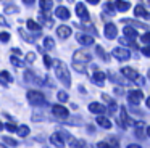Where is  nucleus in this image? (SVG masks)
<instances>
[{"instance_id": "nucleus-32", "label": "nucleus", "mask_w": 150, "mask_h": 148, "mask_svg": "<svg viewBox=\"0 0 150 148\" xmlns=\"http://www.w3.org/2000/svg\"><path fill=\"white\" fill-rule=\"evenodd\" d=\"M79 26H81L82 29H86V31H87L89 34H91V31H92V34H94V35L97 34V29H95V27H94V24H91V23H81Z\"/></svg>"}, {"instance_id": "nucleus-16", "label": "nucleus", "mask_w": 150, "mask_h": 148, "mask_svg": "<svg viewBox=\"0 0 150 148\" xmlns=\"http://www.w3.org/2000/svg\"><path fill=\"white\" fill-rule=\"evenodd\" d=\"M105 79H107V76H105L103 71H95V73L91 76V80L95 84V85H103Z\"/></svg>"}, {"instance_id": "nucleus-53", "label": "nucleus", "mask_w": 150, "mask_h": 148, "mask_svg": "<svg viewBox=\"0 0 150 148\" xmlns=\"http://www.w3.org/2000/svg\"><path fill=\"white\" fill-rule=\"evenodd\" d=\"M86 2H87V3H91V5H97V3L100 2V0H86Z\"/></svg>"}, {"instance_id": "nucleus-3", "label": "nucleus", "mask_w": 150, "mask_h": 148, "mask_svg": "<svg viewBox=\"0 0 150 148\" xmlns=\"http://www.w3.org/2000/svg\"><path fill=\"white\" fill-rule=\"evenodd\" d=\"M91 61V55H89L87 50H78L73 53V63H78V64H87Z\"/></svg>"}, {"instance_id": "nucleus-27", "label": "nucleus", "mask_w": 150, "mask_h": 148, "mask_svg": "<svg viewBox=\"0 0 150 148\" xmlns=\"http://www.w3.org/2000/svg\"><path fill=\"white\" fill-rule=\"evenodd\" d=\"M95 51H97V55H98V56H100L103 61H110V55L105 51L103 47H100V45H95Z\"/></svg>"}, {"instance_id": "nucleus-15", "label": "nucleus", "mask_w": 150, "mask_h": 148, "mask_svg": "<svg viewBox=\"0 0 150 148\" xmlns=\"http://www.w3.org/2000/svg\"><path fill=\"white\" fill-rule=\"evenodd\" d=\"M55 16L60 19H63V21H66V19H69V16H71V13H69V10L66 8V6H57L55 8Z\"/></svg>"}, {"instance_id": "nucleus-47", "label": "nucleus", "mask_w": 150, "mask_h": 148, "mask_svg": "<svg viewBox=\"0 0 150 148\" xmlns=\"http://www.w3.org/2000/svg\"><path fill=\"white\" fill-rule=\"evenodd\" d=\"M134 82H136L137 85H144V84H145V79H144L142 76H137V79L134 80Z\"/></svg>"}, {"instance_id": "nucleus-37", "label": "nucleus", "mask_w": 150, "mask_h": 148, "mask_svg": "<svg viewBox=\"0 0 150 148\" xmlns=\"http://www.w3.org/2000/svg\"><path fill=\"white\" fill-rule=\"evenodd\" d=\"M57 98H58V101H62V103H66L69 100V95L65 92V90H60L58 93H57Z\"/></svg>"}, {"instance_id": "nucleus-2", "label": "nucleus", "mask_w": 150, "mask_h": 148, "mask_svg": "<svg viewBox=\"0 0 150 148\" xmlns=\"http://www.w3.org/2000/svg\"><path fill=\"white\" fill-rule=\"evenodd\" d=\"M26 98L33 106H45L47 105L45 97H44V93L39 92V90H28Z\"/></svg>"}, {"instance_id": "nucleus-45", "label": "nucleus", "mask_w": 150, "mask_h": 148, "mask_svg": "<svg viewBox=\"0 0 150 148\" xmlns=\"http://www.w3.org/2000/svg\"><path fill=\"white\" fill-rule=\"evenodd\" d=\"M140 40H142L144 44H150V32H145V34L140 35Z\"/></svg>"}, {"instance_id": "nucleus-35", "label": "nucleus", "mask_w": 150, "mask_h": 148, "mask_svg": "<svg viewBox=\"0 0 150 148\" xmlns=\"http://www.w3.org/2000/svg\"><path fill=\"white\" fill-rule=\"evenodd\" d=\"M142 125H144V122H137V127H136V130H134V135H136L137 138H144V135H145V132L142 130Z\"/></svg>"}, {"instance_id": "nucleus-50", "label": "nucleus", "mask_w": 150, "mask_h": 148, "mask_svg": "<svg viewBox=\"0 0 150 148\" xmlns=\"http://www.w3.org/2000/svg\"><path fill=\"white\" fill-rule=\"evenodd\" d=\"M0 26H5V27H8V26H10L7 21H5V18H4V16H0Z\"/></svg>"}, {"instance_id": "nucleus-34", "label": "nucleus", "mask_w": 150, "mask_h": 148, "mask_svg": "<svg viewBox=\"0 0 150 148\" xmlns=\"http://www.w3.org/2000/svg\"><path fill=\"white\" fill-rule=\"evenodd\" d=\"M53 47H55V40H53L52 37H45V39H44V48H45V50H52Z\"/></svg>"}, {"instance_id": "nucleus-9", "label": "nucleus", "mask_w": 150, "mask_h": 148, "mask_svg": "<svg viewBox=\"0 0 150 148\" xmlns=\"http://www.w3.org/2000/svg\"><path fill=\"white\" fill-rule=\"evenodd\" d=\"M76 15L82 19V23H89V19H91V15H89L86 5H84V3H81V2L76 5Z\"/></svg>"}, {"instance_id": "nucleus-25", "label": "nucleus", "mask_w": 150, "mask_h": 148, "mask_svg": "<svg viewBox=\"0 0 150 148\" xmlns=\"http://www.w3.org/2000/svg\"><path fill=\"white\" fill-rule=\"evenodd\" d=\"M16 134H18V137H21V138H26L28 135L31 134V129L28 127L26 124H23V125H18V129H16Z\"/></svg>"}, {"instance_id": "nucleus-59", "label": "nucleus", "mask_w": 150, "mask_h": 148, "mask_svg": "<svg viewBox=\"0 0 150 148\" xmlns=\"http://www.w3.org/2000/svg\"><path fill=\"white\" fill-rule=\"evenodd\" d=\"M68 2H74V0H68Z\"/></svg>"}, {"instance_id": "nucleus-51", "label": "nucleus", "mask_w": 150, "mask_h": 148, "mask_svg": "<svg viewBox=\"0 0 150 148\" xmlns=\"http://www.w3.org/2000/svg\"><path fill=\"white\" fill-rule=\"evenodd\" d=\"M142 53L145 55V56H150V47H144L142 48Z\"/></svg>"}, {"instance_id": "nucleus-13", "label": "nucleus", "mask_w": 150, "mask_h": 148, "mask_svg": "<svg viewBox=\"0 0 150 148\" xmlns=\"http://www.w3.org/2000/svg\"><path fill=\"white\" fill-rule=\"evenodd\" d=\"M97 148H120V142L116 140L115 137H110L103 142H98Z\"/></svg>"}, {"instance_id": "nucleus-58", "label": "nucleus", "mask_w": 150, "mask_h": 148, "mask_svg": "<svg viewBox=\"0 0 150 148\" xmlns=\"http://www.w3.org/2000/svg\"><path fill=\"white\" fill-rule=\"evenodd\" d=\"M147 73H149V79H150V69H149V71H147Z\"/></svg>"}, {"instance_id": "nucleus-57", "label": "nucleus", "mask_w": 150, "mask_h": 148, "mask_svg": "<svg viewBox=\"0 0 150 148\" xmlns=\"http://www.w3.org/2000/svg\"><path fill=\"white\" fill-rule=\"evenodd\" d=\"M2 129H4V124H2V122H0V130H2Z\"/></svg>"}, {"instance_id": "nucleus-55", "label": "nucleus", "mask_w": 150, "mask_h": 148, "mask_svg": "<svg viewBox=\"0 0 150 148\" xmlns=\"http://www.w3.org/2000/svg\"><path fill=\"white\" fill-rule=\"evenodd\" d=\"M145 105H147V108H150V97L145 100Z\"/></svg>"}, {"instance_id": "nucleus-38", "label": "nucleus", "mask_w": 150, "mask_h": 148, "mask_svg": "<svg viewBox=\"0 0 150 148\" xmlns=\"http://www.w3.org/2000/svg\"><path fill=\"white\" fill-rule=\"evenodd\" d=\"M2 140H4V143L10 145L11 148L18 147V140H15V138H11V137H2Z\"/></svg>"}, {"instance_id": "nucleus-4", "label": "nucleus", "mask_w": 150, "mask_h": 148, "mask_svg": "<svg viewBox=\"0 0 150 148\" xmlns=\"http://www.w3.org/2000/svg\"><path fill=\"white\" fill-rule=\"evenodd\" d=\"M52 114L55 116V118L65 121V119L69 118V109L65 108L63 105H53V106H52Z\"/></svg>"}, {"instance_id": "nucleus-56", "label": "nucleus", "mask_w": 150, "mask_h": 148, "mask_svg": "<svg viewBox=\"0 0 150 148\" xmlns=\"http://www.w3.org/2000/svg\"><path fill=\"white\" fill-rule=\"evenodd\" d=\"M145 134H147V137H150V127L145 129Z\"/></svg>"}, {"instance_id": "nucleus-12", "label": "nucleus", "mask_w": 150, "mask_h": 148, "mask_svg": "<svg viewBox=\"0 0 150 148\" xmlns=\"http://www.w3.org/2000/svg\"><path fill=\"white\" fill-rule=\"evenodd\" d=\"M76 40L79 42L81 45H84V47H91V45H94V35L91 34H78L76 35Z\"/></svg>"}, {"instance_id": "nucleus-21", "label": "nucleus", "mask_w": 150, "mask_h": 148, "mask_svg": "<svg viewBox=\"0 0 150 148\" xmlns=\"http://www.w3.org/2000/svg\"><path fill=\"white\" fill-rule=\"evenodd\" d=\"M123 32H124V37H127V39H136L137 37V31L132 27V26H129V24H124V27H123Z\"/></svg>"}, {"instance_id": "nucleus-31", "label": "nucleus", "mask_w": 150, "mask_h": 148, "mask_svg": "<svg viewBox=\"0 0 150 148\" xmlns=\"http://www.w3.org/2000/svg\"><path fill=\"white\" fill-rule=\"evenodd\" d=\"M20 34H21V37L24 39L26 42H31V44H34L36 42V39H37V35H40V34H34V35H28L26 32L23 31V29H20Z\"/></svg>"}, {"instance_id": "nucleus-26", "label": "nucleus", "mask_w": 150, "mask_h": 148, "mask_svg": "<svg viewBox=\"0 0 150 148\" xmlns=\"http://www.w3.org/2000/svg\"><path fill=\"white\" fill-rule=\"evenodd\" d=\"M69 147L71 148H89V145H87V142L86 140H81V138H73L71 142H69Z\"/></svg>"}, {"instance_id": "nucleus-17", "label": "nucleus", "mask_w": 150, "mask_h": 148, "mask_svg": "<svg viewBox=\"0 0 150 148\" xmlns=\"http://www.w3.org/2000/svg\"><path fill=\"white\" fill-rule=\"evenodd\" d=\"M57 35H58L60 39H62V40H65V39H68L69 35H71V27H69V26H58V27H57Z\"/></svg>"}, {"instance_id": "nucleus-42", "label": "nucleus", "mask_w": 150, "mask_h": 148, "mask_svg": "<svg viewBox=\"0 0 150 148\" xmlns=\"http://www.w3.org/2000/svg\"><path fill=\"white\" fill-rule=\"evenodd\" d=\"M102 98H103V100H105V101H107V103H108V106H111V105H116V101H115V100H113V98H111V97H110V95H107V93H103V95H102Z\"/></svg>"}, {"instance_id": "nucleus-18", "label": "nucleus", "mask_w": 150, "mask_h": 148, "mask_svg": "<svg viewBox=\"0 0 150 148\" xmlns=\"http://www.w3.org/2000/svg\"><path fill=\"white\" fill-rule=\"evenodd\" d=\"M40 13H50L53 8V0H39Z\"/></svg>"}, {"instance_id": "nucleus-44", "label": "nucleus", "mask_w": 150, "mask_h": 148, "mask_svg": "<svg viewBox=\"0 0 150 148\" xmlns=\"http://www.w3.org/2000/svg\"><path fill=\"white\" fill-rule=\"evenodd\" d=\"M10 40V34H8V32H0V42H8Z\"/></svg>"}, {"instance_id": "nucleus-23", "label": "nucleus", "mask_w": 150, "mask_h": 148, "mask_svg": "<svg viewBox=\"0 0 150 148\" xmlns=\"http://www.w3.org/2000/svg\"><path fill=\"white\" fill-rule=\"evenodd\" d=\"M39 24H44V26H47V27H52L53 26V21H52V18L49 16V13H39Z\"/></svg>"}, {"instance_id": "nucleus-46", "label": "nucleus", "mask_w": 150, "mask_h": 148, "mask_svg": "<svg viewBox=\"0 0 150 148\" xmlns=\"http://www.w3.org/2000/svg\"><path fill=\"white\" fill-rule=\"evenodd\" d=\"M44 64H45V68L52 66V58H50L49 55H44Z\"/></svg>"}, {"instance_id": "nucleus-14", "label": "nucleus", "mask_w": 150, "mask_h": 148, "mask_svg": "<svg viewBox=\"0 0 150 148\" xmlns=\"http://www.w3.org/2000/svg\"><path fill=\"white\" fill-rule=\"evenodd\" d=\"M89 111H91V113H94V114L102 116L103 113H107V106H105V105H102V103L94 101V103H91V105H89Z\"/></svg>"}, {"instance_id": "nucleus-41", "label": "nucleus", "mask_w": 150, "mask_h": 148, "mask_svg": "<svg viewBox=\"0 0 150 148\" xmlns=\"http://www.w3.org/2000/svg\"><path fill=\"white\" fill-rule=\"evenodd\" d=\"M73 69H74V71H78V73H86V66H84V64L73 63Z\"/></svg>"}, {"instance_id": "nucleus-49", "label": "nucleus", "mask_w": 150, "mask_h": 148, "mask_svg": "<svg viewBox=\"0 0 150 148\" xmlns=\"http://www.w3.org/2000/svg\"><path fill=\"white\" fill-rule=\"evenodd\" d=\"M115 93H116V95H123V87H115Z\"/></svg>"}, {"instance_id": "nucleus-1", "label": "nucleus", "mask_w": 150, "mask_h": 148, "mask_svg": "<svg viewBox=\"0 0 150 148\" xmlns=\"http://www.w3.org/2000/svg\"><path fill=\"white\" fill-rule=\"evenodd\" d=\"M52 64H53V71H55L57 79H58L66 89H69V87H71V74H69L68 66H66L62 60H53Z\"/></svg>"}, {"instance_id": "nucleus-24", "label": "nucleus", "mask_w": 150, "mask_h": 148, "mask_svg": "<svg viewBox=\"0 0 150 148\" xmlns=\"http://www.w3.org/2000/svg\"><path fill=\"white\" fill-rule=\"evenodd\" d=\"M97 124L100 125L102 129H107V130H108V129H111V125H113L110 119L105 118V116H97Z\"/></svg>"}, {"instance_id": "nucleus-10", "label": "nucleus", "mask_w": 150, "mask_h": 148, "mask_svg": "<svg viewBox=\"0 0 150 148\" xmlns=\"http://www.w3.org/2000/svg\"><path fill=\"white\" fill-rule=\"evenodd\" d=\"M121 76H123L124 79H127V80H136L137 76H139V73H137L134 68L126 66V68H121Z\"/></svg>"}, {"instance_id": "nucleus-22", "label": "nucleus", "mask_w": 150, "mask_h": 148, "mask_svg": "<svg viewBox=\"0 0 150 148\" xmlns=\"http://www.w3.org/2000/svg\"><path fill=\"white\" fill-rule=\"evenodd\" d=\"M115 5V8L118 10V11H127V10L131 8V3L129 2H126V0H116V2L113 3Z\"/></svg>"}, {"instance_id": "nucleus-20", "label": "nucleus", "mask_w": 150, "mask_h": 148, "mask_svg": "<svg viewBox=\"0 0 150 148\" xmlns=\"http://www.w3.org/2000/svg\"><path fill=\"white\" fill-rule=\"evenodd\" d=\"M8 82H13V76H11L8 71H0V84L4 87H8Z\"/></svg>"}, {"instance_id": "nucleus-7", "label": "nucleus", "mask_w": 150, "mask_h": 148, "mask_svg": "<svg viewBox=\"0 0 150 148\" xmlns=\"http://www.w3.org/2000/svg\"><path fill=\"white\" fill-rule=\"evenodd\" d=\"M23 77H24V82L26 84H39V85H45V82H44L40 77H37L36 74H34V71H31V69L24 71Z\"/></svg>"}, {"instance_id": "nucleus-33", "label": "nucleus", "mask_w": 150, "mask_h": 148, "mask_svg": "<svg viewBox=\"0 0 150 148\" xmlns=\"http://www.w3.org/2000/svg\"><path fill=\"white\" fill-rule=\"evenodd\" d=\"M10 63L13 64V66H16V68H24V61H21L18 56H15V55H11L10 56Z\"/></svg>"}, {"instance_id": "nucleus-11", "label": "nucleus", "mask_w": 150, "mask_h": 148, "mask_svg": "<svg viewBox=\"0 0 150 148\" xmlns=\"http://www.w3.org/2000/svg\"><path fill=\"white\" fill-rule=\"evenodd\" d=\"M116 35H118L116 24H113V23H107V24H105V37L110 39V40H113V39H116Z\"/></svg>"}, {"instance_id": "nucleus-54", "label": "nucleus", "mask_w": 150, "mask_h": 148, "mask_svg": "<svg viewBox=\"0 0 150 148\" xmlns=\"http://www.w3.org/2000/svg\"><path fill=\"white\" fill-rule=\"evenodd\" d=\"M34 2H36V0H23V3H24V5H33Z\"/></svg>"}, {"instance_id": "nucleus-6", "label": "nucleus", "mask_w": 150, "mask_h": 148, "mask_svg": "<svg viewBox=\"0 0 150 148\" xmlns=\"http://www.w3.org/2000/svg\"><path fill=\"white\" fill-rule=\"evenodd\" d=\"M142 98H144L142 90H129V92H127V101L132 106H137L142 101Z\"/></svg>"}, {"instance_id": "nucleus-8", "label": "nucleus", "mask_w": 150, "mask_h": 148, "mask_svg": "<svg viewBox=\"0 0 150 148\" xmlns=\"http://www.w3.org/2000/svg\"><path fill=\"white\" fill-rule=\"evenodd\" d=\"M116 122L120 124L121 129H126L127 125L131 124V119H129V114H127L126 106H121V108H120V118L116 119Z\"/></svg>"}, {"instance_id": "nucleus-40", "label": "nucleus", "mask_w": 150, "mask_h": 148, "mask_svg": "<svg viewBox=\"0 0 150 148\" xmlns=\"http://www.w3.org/2000/svg\"><path fill=\"white\" fill-rule=\"evenodd\" d=\"M4 129H7L8 132H16L18 125L15 124V122H5V124H4Z\"/></svg>"}, {"instance_id": "nucleus-39", "label": "nucleus", "mask_w": 150, "mask_h": 148, "mask_svg": "<svg viewBox=\"0 0 150 148\" xmlns=\"http://www.w3.org/2000/svg\"><path fill=\"white\" fill-rule=\"evenodd\" d=\"M103 11H105V13H108V15H115V13H116V8H115L113 3H105Z\"/></svg>"}, {"instance_id": "nucleus-29", "label": "nucleus", "mask_w": 150, "mask_h": 148, "mask_svg": "<svg viewBox=\"0 0 150 148\" xmlns=\"http://www.w3.org/2000/svg\"><path fill=\"white\" fill-rule=\"evenodd\" d=\"M120 44L121 45H124V47H132V48H139L136 45V42L132 40V39H127V37H121L120 39Z\"/></svg>"}, {"instance_id": "nucleus-28", "label": "nucleus", "mask_w": 150, "mask_h": 148, "mask_svg": "<svg viewBox=\"0 0 150 148\" xmlns=\"http://www.w3.org/2000/svg\"><path fill=\"white\" fill-rule=\"evenodd\" d=\"M26 26H28V29L33 31V32H40V24H39V23H36L34 19H28Z\"/></svg>"}, {"instance_id": "nucleus-5", "label": "nucleus", "mask_w": 150, "mask_h": 148, "mask_svg": "<svg viewBox=\"0 0 150 148\" xmlns=\"http://www.w3.org/2000/svg\"><path fill=\"white\" fill-rule=\"evenodd\" d=\"M111 55H113L118 61H126L131 58V51L124 47H115L113 51H111Z\"/></svg>"}, {"instance_id": "nucleus-43", "label": "nucleus", "mask_w": 150, "mask_h": 148, "mask_svg": "<svg viewBox=\"0 0 150 148\" xmlns=\"http://www.w3.org/2000/svg\"><path fill=\"white\" fill-rule=\"evenodd\" d=\"M26 61H28V63H34V61H36V53L28 51V53H26Z\"/></svg>"}, {"instance_id": "nucleus-48", "label": "nucleus", "mask_w": 150, "mask_h": 148, "mask_svg": "<svg viewBox=\"0 0 150 148\" xmlns=\"http://www.w3.org/2000/svg\"><path fill=\"white\" fill-rule=\"evenodd\" d=\"M139 2L144 8H150V0H139Z\"/></svg>"}, {"instance_id": "nucleus-52", "label": "nucleus", "mask_w": 150, "mask_h": 148, "mask_svg": "<svg viewBox=\"0 0 150 148\" xmlns=\"http://www.w3.org/2000/svg\"><path fill=\"white\" fill-rule=\"evenodd\" d=\"M126 148H142V147H140V145H137V143H129Z\"/></svg>"}, {"instance_id": "nucleus-19", "label": "nucleus", "mask_w": 150, "mask_h": 148, "mask_svg": "<svg viewBox=\"0 0 150 148\" xmlns=\"http://www.w3.org/2000/svg\"><path fill=\"white\" fill-rule=\"evenodd\" d=\"M134 15L139 16V18H144V19H150V13L147 11V8H144L142 5L134 6Z\"/></svg>"}, {"instance_id": "nucleus-36", "label": "nucleus", "mask_w": 150, "mask_h": 148, "mask_svg": "<svg viewBox=\"0 0 150 148\" xmlns=\"http://www.w3.org/2000/svg\"><path fill=\"white\" fill-rule=\"evenodd\" d=\"M108 77H110V79L113 80V82L120 84V87H121V85H124V84H126V79H121L120 76H116V74H113V73H110V74H108Z\"/></svg>"}, {"instance_id": "nucleus-30", "label": "nucleus", "mask_w": 150, "mask_h": 148, "mask_svg": "<svg viewBox=\"0 0 150 148\" xmlns=\"http://www.w3.org/2000/svg\"><path fill=\"white\" fill-rule=\"evenodd\" d=\"M18 11H20V8H18L15 3L8 2L7 5H5V13H8V15H13V13H18Z\"/></svg>"}]
</instances>
